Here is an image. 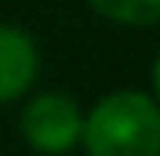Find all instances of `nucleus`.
I'll use <instances>...</instances> for the list:
<instances>
[{
    "mask_svg": "<svg viewBox=\"0 0 160 156\" xmlns=\"http://www.w3.org/2000/svg\"><path fill=\"white\" fill-rule=\"evenodd\" d=\"M89 156H160V110L146 92H110L82 121Z\"/></svg>",
    "mask_w": 160,
    "mask_h": 156,
    "instance_id": "1",
    "label": "nucleus"
},
{
    "mask_svg": "<svg viewBox=\"0 0 160 156\" xmlns=\"http://www.w3.org/2000/svg\"><path fill=\"white\" fill-rule=\"evenodd\" d=\"M22 135L36 153H68L82 139V114L75 99L61 92H43L36 96L22 114Z\"/></svg>",
    "mask_w": 160,
    "mask_h": 156,
    "instance_id": "2",
    "label": "nucleus"
},
{
    "mask_svg": "<svg viewBox=\"0 0 160 156\" xmlns=\"http://www.w3.org/2000/svg\"><path fill=\"white\" fill-rule=\"evenodd\" d=\"M36 43L14 25H0V103H11L36 82Z\"/></svg>",
    "mask_w": 160,
    "mask_h": 156,
    "instance_id": "3",
    "label": "nucleus"
},
{
    "mask_svg": "<svg viewBox=\"0 0 160 156\" xmlns=\"http://www.w3.org/2000/svg\"><path fill=\"white\" fill-rule=\"evenodd\" d=\"M92 7L121 25H153L160 18V0H89Z\"/></svg>",
    "mask_w": 160,
    "mask_h": 156,
    "instance_id": "4",
    "label": "nucleus"
}]
</instances>
